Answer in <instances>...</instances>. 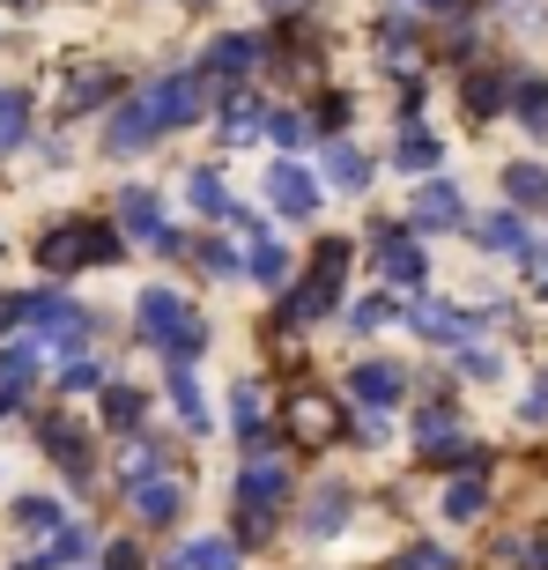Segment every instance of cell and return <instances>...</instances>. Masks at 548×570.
Segmentation results:
<instances>
[{"instance_id":"obj_1","label":"cell","mask_w":548,"mask_h":570,"mask_svg":"<svg viewBox=\"0 0 548 570\" xmlns=\"http://www.w3.org/2000/svg\"><path fill=\"white\" fill-rule=\"evenodd\" d=\"M141 341L170 348V363H186L193 348L208 341V326L186 312V296H178V289H141Z\"/></svg>"},{"instance_id":"obj_2","label":"cell","mask_w":548,"mask_h":570,"mask_svg":"<svg viewBox=\"0 0 548 570\" xmlns=\"http://www.w3.org/2000/svg\"><path fill=\"white\" fill-rule=\"evenodd\" d=\"M38 259L52 275H75V267H97V259H119V230L105 223H60V230L38 237Z\"/></svg>"},{"instance_id":"obj_3","label":"cell","mask_w":548,"mask_h":570,"mask_svg":"<svg viewBox=\"0 0 548 570\" xmlns=\"http://www.w3.org/2000/svg\"><path fill=\"white\" fill-rule=\"evenodd\" d=\"M415 452H422L430 466H482V460H474V444H467V423L452 415V407H422Z\"/></svg>"},{"instance_id":"obj_4","label":"cell","mask_w":548,"mask_h":570,"mask_svg":"<svg viewBox=\"0 0 548 570\" xmlns=\"http://www.w3.org/2000/svg\"><path fill=\"white\" fill-rule=\"evenodd\" d=\"M148 105H156V127L178 134V127H193V119L208 111V82H200V75H170V82L148 89Z\"/></svg>"},{"instance_id":"obj_5","label":"cell","mask_w":548,"mask_h":570,"mask_svg":"<svg viewBox=\"0 0 548 570\" xmlns=\"http://www.w3.org/2000/svg\"><path fill=\"white\" fill-rule=\"evenodd\" d=\"M119 230H127L134 245H156V253H178V237L164 230V208H156V193H148V186H127V193H119Z\"/></svg>"},{"instance_id":"obj_6","label":"cell","mask_w":548,"mask_h":570,"mask_svg":"<svg viewBox=\"0 0 548 570\" xmlns=\"http://www.w3.org/2000/svg\"><path fill=\"white\" fill-rule=\"evenodd\" d=\"M290 438H296V444L341 438V401H334V393H319V385H304V393L290 401Z\"/></svg>"},{"instance_id":"obj_7","label":"cell","mask_w":548,"mask_h":570,"mask_svg":"<svg viewBox=\"0 0 548 570\" xmlns=\"http://www.w3.org/2000/svg\"><path fill=\"white\" fill-rule=\"evenodd\" d=\"M178 504H186V489L170 482V474H134V482H127V511L141 519V527H170Z\"/></svg>"},{"instance_id":"obj_8","label":"cell","mask_w":548,"mask_h":570,"mask_svg":"<svg viewBox=\"0 0 548 570\" xmlns=\"http://www.w3.org/2000/svg\"><path fill=\"white\" fill-rule=\"evenodd\" d=\"M156 134H164V127H156V105H148V89H141V97H127V105L111 111L105 148H111V156H134V148H148Z\"/></svg>"},{"instance_id":"obj_9","label":"cell","mask_w":548,"mask_h":570,"mask_svg":"<svg viewBox=\"0 0 548 570\" xmlns=\"http://www.w3.org/2000/svg\"><path fill=\"white\" fill-rule=\"evenodd\" d=\"M408 318H415V334H422V341H444V348L474 341V326H482L474 312H460V304H438V296H422V304H415Z\"/></svg>"},{"instance_id":"obj_10","label":"cell","mask_w":548,"mask_h":570,"mask_svg":"<svg viewBox=\"0 0 548 570\" xmlns=\"http://www.w3.org/2000/svg\"><path fill=\"white\" fill-rule=\"evenodd\" d=\"M253 60H260L253 38H215L208 60H200V82H208V89H237L245 75H253Z\"/></svg>"},{"instance_id":"obj_11","label":"cell","mask_w":548,"mask_h":570,"mask_svg":"<svg viewBox=\"0 0 548 570\" xmlns=\"http://www.w3.org/2000/svg\"><path fill=\"white\" fill-rule=\"evenodd\" d=\"M267 193H274V208H282V215H312L319 208V178L296 164V156H282V164L267 170Z\"/></svg>"},{"instance_id":"obj_12","label":"cell","mask_w":548,"mask_h":570,"mask_svg":"<svg viewBox=\"0 0 548 570\" xmlns=\"http://www.w3.org/2000/svg\"><path fill=\"white\" fill-rule=\"evenodd\" d=\"M237 504H253V511H282L290 504V474L274 460H253L245 474H237Z\"/></svg>"},{"instance_id":"obj_13","label":"cell","mask_w":548,"mask_h":570,"mask_svg":"<svg viewBox=\"0 0 548 570\" xmlns=\"http://www.w3.org/2000/svg\"><path fill=\"white\" fill-rule=\"evenodd\" d=\"M111 89H119V75L111 67H75V82H60V119H75V111L105 105Z\"/></svg>"},{"instance_id":"obj_14","label":"cell","mask_w":548,"mask_h":570,"mask_svg":"<svg viewBox=\"0 0 548 570\" xmlns=\"http://www.w3.org/2000/svg\"><path fill=\"white\" fill-rule=\"evenodd\" d=\"M460 186H452V178H430V186L415 193V223L422 230H452V223H460Z\"/></svg>"},{"instance_id":"obj_15","label":"cell","mask_w":548,"mask_h":570,"mask_svg":"<svg viewBox=\"0 0 548 570\" xmlns=\"http://www.w3.org/2000/svg\"><path fill=\"white\" fill-rule=\"evenodd\" d=\"M379 267H385V282L415 289V282H422V245H415V237H401V230H385L379 237Z\"/></svg>"},{"instance_id":"obj_16","label":"cell","mask_w":548,"mask_h":570,"mask_svg":"<svg viewBox=\"0 0 548 570\" xmlns=\"http://www.w3.org/2000/svg\"><path fill=\"white\" fill-rule=\"evenodd\" d=\"M482 511H489V482H482V466H467L460 482L444 489V519H452V527H474Z\"/></svg>"},{"instance_id":"obj_17","label":"cell","mask_w":548,"mask_h":570,"mask_svg":"<svg viewBox=\"0 0 548 570\" xmlns=\"http://www.w3.org/2000/svg\"><path fill=\"white\" fill-rule=\"evenodd\" d=\"M349 385H356L363 407H393V401H401V363H356V379H349Z\"/></svg>"},{"instance_id":"obj_18","label":"cell","mask_w":548,"mask_h":570,"mask_svg":"<svg viewBox=\"0 0 548 570\" xmlns=\"http://www.w3.org/2000/svg\"><path fill=\"white\" fill-rule=\"evenodd\" d=\"M519 119H527V134H541L548 141V82L541 75H511V97H505Z\"/></svg>"},{"instance_id":"obj_19","label":"cell","mask_w":548,"mask_h":570,"mask_svg":"<svg viewBox=\"0 0 548 570\" xmlns=\"http://www.w3.org/2000/svg\"><path fill=\"white\" fill-rule=\"evenodd\" d=\"M505 97H511V75H489V67H474V75H467V89H460V105L474 111V119H497V111H505Z\"/></svg>"},{"instance_id":"obj_20","label":"cell","mask_w":548,"mask_h":570,"mask_svg":"<svg viewBox=\"0 0 548 570\" xmlns=\"http://www.w3.org/2000/svg\"><path fill=\"white\" fill-rule=\"evenodd\" d=\"M334 296H341V289H326V282L304 275L290 296H282V326H312V318H326V304H334Z\"/></svg>"},{"instance_id":"obj_21","label":"cell","mask_w":548,"mask_h":570,"mask_svg":"<svg viewBox=\"0 0 548 570\" xmlns=\"http://www.w3.org/2000/svg\"><path fill=\"white\" fill-rule=\"evenodd\" d=\"M489 245V253H505V259H527L534 253V237H527V223L519 215H482V230H474Z\"/></svg>"},{"instance_id":"obj_22","label":"cell","mask_w":548,"mask_h":570,"mask_svg":"<svg viewBox=\"0 0 548 570\" xmlns=\"http://www.w3.org/2000/svg\"><path fill=\"white\" fill-rule=\"evenodd\" d=\"M170 570H237V541L208 533V541H193V549H178V556H170Z\"/></svg>"},{"instance_id":"obj_23","label":"cell","mask_w":548,"mask_h":570,"mask_svg":"<svg viewBox=\"0 0 548 570\" xmlns=\"http://www.w3.org/2000/svg\"><path fill=\"white\" fill-rule=\"evenodd\" d=\"M326 178L349 186V193H363V186H371V156H363L356 141H334V148H326Z\"/></svg>"},{"instance_id":"obj_24","label":"cell","mask_w":548,"mask_h":570,"mask_svg":"<svg viewBox=\"0 0 548 570\" xmlns=\"http://www.w3.org/2000/svg\"><path fill=\"white\" fill-rule=\"evenodd\" d=\"M45 452H52L60 466H89V438H82V423L52 415V423H45Z\"/></svg>"},{"instance_id":"obj_25","label":"cell","mask_w":548,"mask_h":570,"mask_svg":"<svg viewBox=\"0 0 548 570\" xmlns=\"http://www.w3.org/2000/svg\"><path fill=\"white\" fill-rule=\"evenodd\" d=\"M349 253H356L349 237H319V245H312V282L341 289V282H349Z\"/></svg>"},{"instance_id":"obj_26","label":"cell","mask_w":548,"mask_h":570,"mask_svg":"<svg viewBox=\"0 0 548 570\" xmlns=\"http://www.w3.org/2000/svg\"><path fill=\"white\" fill-rule=\"evenodd\" d=\"M341 519H349V489H341V482H326V489L312 497V504H304V533H334Z\"/></svg>"},{"instance_id":"obj_27","label":"cell","mask_w":548,"mask_h":570,"mask_svg":"<svg viewBox=\"0 0 548 570\" xmlns=\"http://www.w3.org/2000/svg\"><path fill=\"white\" fill-rule=\"evenodd\" d=\"M82 556H89V533H82V527H67V519H60V527L45 533L38 563H45V570H60V563H82Z\"/></svg>"},{"instance_id":"obj_28","label":"cell","mask_w":548,"mask_h":570,"mask_svg":"<svg viewBox=\"0 0 548 570\" xmlns=\"http://www.w3.org/2000/svg\"><path fill=\"white\" fill-rule=\"evenodd\" d=\"M186 186H193V208H200V215H215V223H231V215H237V208H231V186H223V178H215L208 164L193 170Z\"/></svg>"},{"instance_id":"obj_29","label":"cell","mask_w":548,"mask_h":570,"mask_svg":"<svg viewBox=\"0 0 548 570\" xmlns=\"http://www.w3.org/2000/svg\"><path fill=\"white\" fill-rule=\"evenodd\" d=\"M170 407L186 415V430H208V401H200V385H193L186 363H170Z\"/></svg>"},{"instance_id":"obj_30","label":"cell","mask_w":548,"mask_h":570,"mask_svg":"<svg viewBox=\"0 0 548 570\" xmlns=\"http://www.w3.org/2000/svg\"><path fill=\"white\" fill-rule=\"evenodd\" d=\"M505 193L519 200V208H548V170L541 164H511L505 170Z\"/></svg>"},{"instance_id":"obj_31","label":"cell","mask_w":548,"mask_h":570,"mask_svg":"<svg viewBox=\"0 0 548 570\" xmlns=\"http://www.w3.org/2000/svg\"><path fill=\"white\" fill-rule=\"evenodd\" d=\"M22 134H30V97L22 89H0V156L22 148Z\"/></svg>"},{"instance_id":"obj_32","label":"cell","mask_w":548,"mask_h":570,"mask_svg":"<svg viewBox=\"0 0 548 570\" xmlns=\"http://www.w3.org/2000/svg\"><path fill=\"white\" fill-rule=\"evenodd\" d=\"M260 127H267V111H260L253 97H231V105H223V141H260Z\"/></svg>"},{"instance_id":"obj_33","label":"cell","mask_w":548,"mask_h":570,"mask_svg":"<svg viewBox=\"0 0 548 570\" xmlns=\"http://www.w3.org/2000/svg\"><path fill=\"white\" fill-rule=\"evenodd\" d=\"M393 164H401V170H438V134H430V127H408L401 148H393Z\"/></svg>"},{"instance_id":"obj_34","label":"cell","mask_w":548,"mask_h":570,"mask_svg":"<svg viewBox=\"0 0 548 570\" xmlns=\"http://www.w3.org/2000/svg\"><path fill=\"white\" fill-rule=\"evenodd\" d=\"M231 407H237V430H253V423H267V385H260V379H237Z\"/></svg>"},{"instance_id":"obj_35","label":"cell","mask_w":548,"mask_h":570,"mask_svg":"<svg viewBox=\"0 0 548 570\" xmlns=\"http://www.w3.org/2000/svg\"><path fill=\"white\" fill-rule=\"evenodd\" d=\"M505 570H548V533H519V541H505Z\"/></svg>"},{"instance_id":"obj_36","label":"cell","mask_w":548,"mask_h":570,"mask_svg":"<svg viewBox=\"0 0 548 570\" xmlns=\"http://www.w3.org/2000/svg\"><path fill=\"white\" fill-rule=\"evenodd\" d=\"M105 423L111 430H134V423H141V393H134V385H105Z\"/></svg>"},{"instance_id":"obj_37","label":"cell","mask_w":548,"mask_h":570,"mask_svg":"<svg viewBox=\"0 0 548 570\" xmlns=\"http://www.w3.org/2000/svg\"><path fill=\"white\" fill-rule=\"evenodd\" d=\"M60 519H67V511L52 504V497H22V504H16V527H22V533H52Z\"/></svg>"},{"instance_id":"obj_38","label":"cell","mask_w":548,"mask_h":570,"mask_svg":"<svg viewBox=\"0 0 548 570\" xmlns=\"http://www.w3.org/2000/svg\"><path fill=\"white\" fill-rule=\"evenodd\" d=\"M253 282H290V253H282V245H267V237H253Z\"/></svg>"},{"instance_id":"obj_39","label":"cell","mask_w":548,"mask_h":570,"mask_svg":"<svg viewBox=\"0 0 548 570\" xmlns=\"http://www.w3.org/2000/svg\"><path fill=\"white\" fill-rule=\"evenodd\" d=\"M134 474H156V444H148V438L119 444V482H134Z\"/></svg>"},{"instance_id":"obj_40","label":"cell","mask_w":548,"mask_h":570,"mask_svg":"<svg viewBox=\"0 0 548 570\" xmlns=\"http://www.w3.org/2000/svg\"><path fill=\"white\" fill-rule=\"evenodd\" d=\"M385 570H452V549H430V541H422V549H401Z\"/></svg>"},{"instance_id":"obj_41","label":"cell","mask_w":548,"mask_h":570,"mask_svg":"<svg viewBox=\"0 0 548 570\" xmlns=\"http://www.w3.org/2000/svg\"><path fill=\"white\" fill-rule=\"evenodd\" d=\"M60 385H67V393H97V385H105V363L75 356V363H67V371H60Z\"/></svg>"},{"instance_id":"obj_42","label":"cell","mask_w":548,"mask_h":570,"mask_svg":"<svg viewBox=\"0 0 548 570\" xmlns=\"http://www.w3.org/2000/svg\"><path fill=\"white\" fill-rule=\"evenodd\" d=\"M312 134V119H296V111H267V141H282V148H296Z\"/></svg>"},{"instance_id":"obj_43","label":"cell","mask_w":548,"mask_h":570,"mask_svg":"<svg viewBox=\"0 0 548 570\" xmlns=\"http://www.w3.org/2000/svg\"><path fill=\"white\" fill-rule=\"evenodd\" d=\"M186 253L200 259V275H215V282H231V275H237V259L223 253V245H186Z\"/></svg>"},{"instance_id":"obj_44","label":"cell","mask_w":548,"mask_h":570,"mask_svg":"<svg viewBox=\"0 0 548 570\" xmlns=\"http://www.w3.org/2000/svg\"><path fill=\"white\" fill-rule=\"evenodd\" d=\"M267 533H274V511H253V504H237V541H253V549H260Z\"/></svg>"},{"instance_id":"obj_45","label":"cell","mask_w":548,"mask_h":570,"mask_svg":"<svg viewBox=\"0 0 548 570\" xmlns=\"http://www.w3.org/2000/svg\"><path fill=\"white\" fill-rule=\"evenodd\" d=\"M385 318H393V304H385V296H363L356 312H349V326H356V334H371V326H385Z\"/></svg>"},{"instance_id":"obj_46","label":"cell","mask_w":548,"mask_h":570,"mask_svg":"<svg viewBox=\"0 0 548 570\" xmlns=\"http://www.w3.org/2000/svg\"><path fill=\"white\" fill-rule=\"evenodd\" d=\"M460 371H467V379H497V371H505V363L489 356V348H474V356H467V363H460Z\"/></svg>"},{"instance_id":"obj_47","label":"cell","mask_w":548,"mask_h":570,"mask_svg":"<svg viewBox=\"0 0 548 570\" xmlns=\"http://www.w3.org/2000/svg\"><path fill=\"white\" fill-rule=\"evenodd\" d=\"M105 570H141V549H127V541H111V556H105Z\"/></svg>"},{"instance_id":"obj_48","label":"cell","mask_w":548,"mask_h":570,"mask_svg":"<svg viewBox=\"0 0 548 570\" xmlns=\"http://www.w3.org/2000/svg\"><path fill=\"white\" fill-rule=\"evenodd\" d=\"M319 127H349V97H326L319 105Z\"/></svg>"},{"instance_id":"obj_49","label":"cell","mask_w":548,"mask_h":570,"mask_svg":"<svg viewBox=\"0 0 548 570\" xmlns=\"http://www.w3.org/2000/svg\"><path fill=\"white\" fill-rule=\"evenodd\" d=\"M527 267H534V289L548 296V253H541V245H534V253H527Z\"/></svg>"},{"instance_id":"obj_50","label":"cell","mask_w":548,"mask_h":570,"mask_svg":"<svg viewBox=\"0 0 548 570\" xmlns=\"http://www.w3.org/2000/svg\"><path fill=\"white\" fill-rule=\"evenodd\" d=\"M8 326H16V296H0V334H8Z\"/></svg>"},{"instance_id":"obj_51","label":"cell","mask_w":548,"mask_h":570,"mask_svg":"<svg viewBox=\"0 0 548 570\" xmlns=\"http://www.w3.org/2000/svg\"><path fill=\"white\" fill-rule=\"evenodd\" d=\"M415 8H444V16H460L467 0H415Z\"/></svg>"}]
</instances>
